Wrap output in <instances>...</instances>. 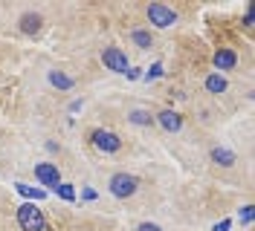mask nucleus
<instances>
[{"label": "nucleus", "instance_id": "obj_10", "mask_svg": "<svg viewBox=\"0 0 255 231\" xmlns=\"http://www.w3.org/2000/svg\"><path fill=\"white\" fill-rule=\"evenodd\" d=\"M49 84L55 90H73V78L67 73H61V70H49Z\"/></svg>", "mask_w": 255, "mask_h": 231}, {"label": "nucleus", "instance_id": "obj_20", "mask_svg": "<svg viewBox=\"0 0 255 231\" xmlns=\"http://www.w3.org/2000/svg\"><path fill=\"white\" fill-rule=\"evenodd\" d=\"M136 231H162V229H159L157 223H142V226H139Z\"/></svg>", "mask_w": 255, "mask_h": 231}, {"label": "nucleus", "instance_id": "obj_15", "mask_svg": "<svg viewBox=\"0 0 255 231\" xmlns=\"http://www.w3.org/2000/svg\"><path fill=\"white\" fill-rule=\"evenodd\" d=\"M128 119H130V122H133V124H142V127H148V124L154 122L148 110H130V116H128Z\"/></svg>", "mask_w": 255, "mask_h": 231}, {"label": "nucleus", "instance_id": "obj_11", "mask_svg": "<svg viewBox=\"0 0 255 231\" xmlns=\"http://www.w3.org/2000/svg\"><path fill=\"white\" fill-rule=\"evenodd\" d=\"M212 162L221 165V168H229V165H235V154L226 151V148H212Z\"/></svg>", "mask_w": 255, "mask_h": 231}, {"label": "nucleus", "instance_id": "obj_14", "mask_svg": "<svg viewBox=\"0 0 255 231\" xmlns=\"http://www.w3.org/2000/svg\"><path fill=\"white\" fill-rule=\"evenodd\" d=\"M52 191H55V194H58L61 200H67V202L76 200V188H73V185H67V182H58L55 188H52Z\"/></svg>", "mask_w": 255, "mask_h": 231}, {"label": "nucleus", "instance_id": "obj_7", "mask_svg": "<svg viewBox=\"0 0 255 231\" xmlns=\"http://www.w3.org/2000/svg\"><path fill=\"white\" fill-rule=\"evenodd\" d=\"M157 122H159V127H162V130L177 133V130L183 127V116H180V113H174V110H162V113L157 116Z\"/></svg>", "mask_w": 255, "mask_h": 231}, {"label": "nucleus", "instance_id": "obj_19", "mask_svg": "<svg viewBox=\"0 0 255 231\" xmlns=\"http://www.w3.org/2000/svg\"><path fill=\"white\" fill-rule=\"evenodd\" d=\"M229 229H232V220H221V223H218L212 231H229Z\"/></svg>", "mask_w": 255, "mask_h": 231}, {"label": "nucleus", "instance_id": "obj_2", "mask_svg": "<svg viewBox=\"0 0 255 231\" xmlns=\"http://www.w3.org/2000/svg\"><path fill=\"white\" fill-rule=\"evenodd\" d=\"M111 194L113 197H119V200H128V197H133L136 194V188H139V179L136 176H130V173H113L111 176Z\"/></svg>", "mask_w": 255, "mask_h": 231}, {"label": "nucleus", "instance_id": "obj_1", "mask_svg": "<svg viewBox=\"0 0 255 231\" xmlns=\"http://www.w3.org/2000/svg\"><path fill=\"white\" fill-rule=\"evenodd\" d=\"M17 226L23 231H44L47 229V217H44V211H41L38 205L23 202V205L17 208Z\"/></svg>", "mask_w": 255, "mask_h": 231}, {"label": "nucleus", "instance_id": "obj_8", "mask_svg": "<svg viewBox=\"0 0 255 231\" xmlns=\"http://www.w3.org/2000/svg\"><path fill=\"white\" fill-rule=\"evenodd\" d=\"M212 61H215V67H218V70H223V73H226V70H235L238 55H235V49H218Z\"/></svg>", "mask_w": 255, "mask_h": 231}, {"label": "nucleus", "instance_id": "obj_4", "mask_svg": "<svg viewBox=\"0 0 255 231\" xmlns=\"http://www.w3.org/2000/svg\"><path fill=\"white\" fill-rule=\"evenodd\" d=\"M90 142H93V145L99 148V151H102V154H116V151L122 148L119 136H116V133H111V130H102V127L90 133Z\"/></svg>", "mask_w": 255, "mask_h": 231}, {"label": "nucleus", "instance_id": "obj_6", "mask_svg": "<svg viewBox=\"0 0 255 231\" xmlns=\"http://www.w3.org/2000/svg\"><path fill=\"white\" fill-rule=\"evenodd\" d=\"M35 176H38V182L44 185V191L47 188H55V185L61 182V173L55 165H47V162H41V165H35Z\"/></svg>", "mask_w": 255, "mask_h": 231}, {"label": "nucleus", "instance_id": "obj_12", "mask_svg": "<svg viewBox=\"0 0 255 231\" xmlns=\"http://www.w3.org/2000/svg\"><path fill=\"white\" fill-rule=\"evenodd\" d=\"M41 23H44V17L35 15V12H29V15L20 17V29L26 32V35H35V32L41 29Z\"/></svg>", "mask_w": 255, "mask_h": 231}, {"label": "nucleus", "instance_id": "obj_16", "mask_svg": "<svg viewBox=\"0 0 255 231\" xmlns=\"http://www.w3.org/2000/svg\"><path fill=\"white\" fill-rule=\"evenodd\" d=\"M130 38H133V44L142 46V49H148V46H151V35H148V32H142V29H136Z\"/></svg>", "mask_w": 255, "mask_h": 231}, {"label": "nucleus", "instance_id": "obj_17", "mask_svg": "<svg viewBox=\"0 0 255 231\" xmlns=\"http://www.w3.org/2000/svg\"><path fill=\"white\" fill-rule=\"evenodd\" d=\"M162 76V64H154L148 73H145V81H154V78H159Z\"/></svg>", "mask_w": 255, "mask_h": 231}, {"label": "nucleus", "instance_id": "obj_5", "mask_svg": "<svg viewBox=\"0 0 255 231\" xmlns=\"http://www.w3.org/2000/svg\"><path fill=\"white\" fill-rule=\"evenodd\" d=\"M102 61H105V67L113 70V73H128V70H130L128 55L122 52V49H116V46H108V49L102 52Z\"/></svg>", "mask_w": 255, "mask_h": 231}, {"label": "nucleus", "instance_id": "obj_21", "mask_svg": "<svg viewBox=\"0 0 255 231\" xmlns=\"http://www.w3.org/2000/svg\"><path fill=\"white\" fill-rule=\"evenodd\" d=\"M139 73H142V70H139V67H130V70H128L125 76L130 78V81H136V78H139Z\"/></svg>", "mask_w": 255, "mask_h": 231}, {"label": "nucleus", "instance_id": "obj_18", "mask_svg": "<svg viewBox=\"0 0 255 231\" xmlns=\"http://www.w3.org/2000/svg\"><path fill=\"white\" fill-rule=\"evenodd\" d=\"M253 205H244V208H241V223H253Z\"/></svg>", "mask_w": 255, "mask_h": 231}, {"label": "nucleus", "instance_id": "obj_9", "mask_svg": "<svg viewBox=\"0 0 255 231\" xmlns=\"http://www.w3.org/2000/svg\"><path fill=\"white\" fill-rule=\"evenodd\" d=\"M15 191L23 200H44V197H47L44 188H32V185H26V182H15Z\"/></svg>", "mask_w": 255, "mask_h": 231}, {"label": "nucleus", "instance_id": "obj_3", "mask_svg": "<svg viewBox=\"0 0 255 231\" xmlns=\"http://www.w3.org/2000/svg\"><path fill=\"white\" fill-rule=\"evenodd\" d=\"M148 20H151V26H157V29H168V26H174L177 12L168 9L165 3H151V6H148Z\"/></svg>", "mask_w": 255, "mask_h": 231}, {"label": "nucleus", "instance_id": "obj_13", "mask_svg": "<svg viewBox=\"0 0 255 231\" xmlns=\"http://www.w3.org/2000/svg\"><path fill=\"white\" fill-rule=\"evenodd\" d=\"M226 87H229V84H226V78H223L221 73H212V76L206 78V90L215 92V95H218V92H223Z\"/></svg>", "mask_w": 255, "mask_h": 231}]
</instances>
